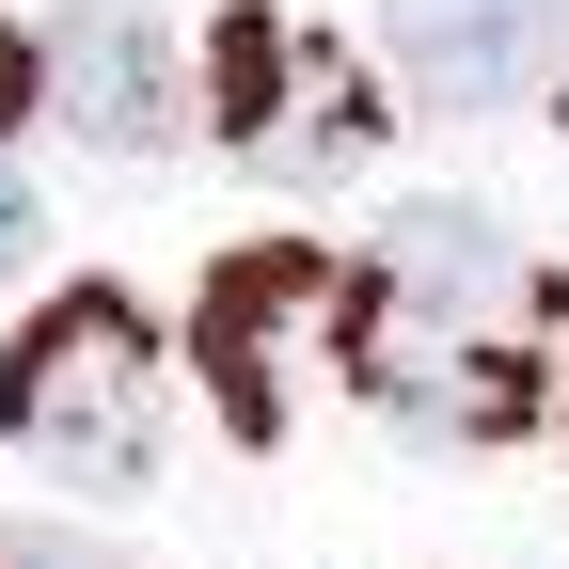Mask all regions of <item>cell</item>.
<instances>
[{
    "mask_svg": "<svg viewBox=\"0 0 569 569\" xmlns=\"http://www.w3.org/2000/svg\"><path fill=\"white\" fill-rule=\"evenodd\" d=\"M32 63H48V127L111 142V159L174 142V111H190V63H174V32L142 0H80L63 32H32Z\"/></svg>",
    "mask_w": 569,
    "mask_h": 569,
    "instance_id": "3",
    "label": "cell"
},
{
    "mask_svg": "<svg viewBox=\"0 0 569 569\" xmlns=\"http://www.w3.org/2000/svg\"><path fill=\"white\" fill-rule=\"evenodd\" d=\"M569 32V0H380V63L411 111H507Z\"/></svg>",
    "mask_w": 569,
    "mask_h": 569,
    "instance_id": "4",
    "label": "cell"
},
{
    "mask_svg": "<svg viewBox=\"0 0 569 569\" xmlns=\"http://www.w3.org/2000/svg\"><path fill=\"white\" fill-rule=\"evenodd\" d=\"M284 80H301V32L284 17H222V48H206V111H222L238 142L284 127Z\"/></svg>",
    "mask_w": 569,
    "mask_h": 569,
    "instance_id": "6",
    "label": "cell"
},
{
    "mask_svg": "<svg viewBox=\"0 0 569 569\" xmlns=\"http://www.w3.org/2000/svg\"><path fill=\"white\" fill-rule=\"evenodd\" d=\"M32 253V190H17V159H0V269Z\"/></svg>",
    "mask_w": 569,
    "mask_h": 569,
    "instance_id": "8",
    "label": "cell"
},
{
    "mask_svg": "<svg viewBox=\"0 0 569 569\" xmlns=\"http://www.w3.org/2000/svg\"><path fill=\"white\" fill-rule=\"evenodd\" d=\"M301 301H332L317 253H222V284H206V380H222L238 427H269V332Z\"/></svg>",
    "mask_w": 569,
    "mask_h": 569,
    "instance_id": "5",
    "label": "cell"
},
{
    "mask_svg": "<svg viewBox=\"0 0 569 569\" xmlns=\"http://www.w3.org/2000/svg\"><path fill=\"white\" fill-rule=\"evenodd\" d=\"M0 443H32L80 490H142L159 475V332L111 284H63V301L0 348Z\"/></svg>",
    "mask_w": 569,
    "mask_h": 569,
    "instance_id": "2",
    "label": "cell"
},
{
    "mask_svg": "<svg viewBox=\"0 0 569 569\" xmlns=\"http://www.w3.org/2000/svg\"><path fill=\"white\" fill-rule=\"evenodd\" d=\"M0 569H127V553H111V538H63V522H17Z\"/></svg>",
    "mask_w": 569,
    "mask_h": 569,
    "instance_id": "7",
    "label": "cell"
},
{
    "mask_svg": "<svg viewBox=\"0 0 569 569\" xmlns=\"http://www.w3.org/2000/svg\"><path fill=\"white\" fill-rule=\"evenodd\" d=\"M522 301L538 284L507 269V238H490L475 206H411V222L380 238V269H365V301H348V365H365L396 411H459L475 443H507V427L538 411Z\"/></svg>",
    "mask_w": 569,
    "mask_h": 569,
    "instance_id": "1",
    "label": "cell"
}]
</instances>
